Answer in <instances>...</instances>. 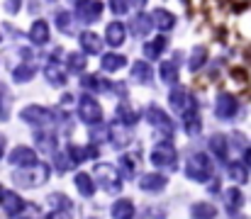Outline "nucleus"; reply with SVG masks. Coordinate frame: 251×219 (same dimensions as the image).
Wrapping results in <instances>:
<instances>
[{"mask_svg": "<svg viewBox=\"0 0 251 219\" xmlns=\"http://www.w3.org/2000/svg\"><path fill=\"white\" fill-rule=\"evenodd\" d=\"M76 15L83 20V22H95V20H100V15H102V2L100 0H85L81 5H76Z\"/></svg>", "mask_w": 251, "mask_h": 219, "instance_id": "9", "label": "nucleus"}, {"mask_svg": "<svg viewBox=\"0 0 251 219\" xmlns=\"http://www.w3.org/2000/svg\"><path fill=\"white\" fill-rule=\"evenodd\" d=\"M205 61H207V49L205 47H195L190 51V56H188V69L190 71H200L205 66Z\"/></svg>", "mask_w": 251, "mask_h": 219, "instance_id": "25", "label": "nucleus"}, {"mask_svg": "<svg viewBox=\"0 0 251 219\" xmlns=\"http://www.w3.org/2000/svg\"><path fill=\"white\" fill-rule=\"evenodd\" d=\"M74 2H76V5H81V2H85V0H74Z\"/></svg>", "mask_w": 251, "mask_h": 219, "instance_id": "48", "label": "nucleus"}, {"mask_svg": "<svg viewBox=\"0 0 251 219\" xmlns=\"http://www.w3.org/2000/svg\"><path fill=\"white\" fill-rule=\"evenodd\" d=\"M10 163L17 166V168L34 166V163H37V153H34V148H29V146H15L12 153H10Z\"/></svg>", "mask_w": 251, "mask_h": 219, "instance_id": "10", "label": "nucleus"}, {"mask_svg": "<svg viewBox=\"0 0 251 219\" xmlns=\"http://www.w3.org/2000/svg\"><path fill=\"white\" fill-rule=\"evenodd\" d=\"M83 88L93 90V93H105V90H110V83L98 75H83Z\"/></svg>", "mask_w": 251, "mask_h": 219, "instance_id": "30", "label": "nucleus"}, {"mask_svg": "<svg viewBox=\"0 0 251 219\" xmlns=\"http://www.w3.org/2000/svg\"><path fill=\"white\" fill-rule=\"evenodd\" d=\"M151 22L161 29V32H168V29H173V24H176V17L166 12V10H154V15H151Z\"/></svg>", "mask_w": 251, "mask_h": 219, "instance_id": "24", "label": "nucleus"}, {"mask_svg": "<svg viewBox=\"0 0 251 219\" xmlns=\"http://www.w3.org/2000/svg\"><path fill=\"white\" fill-rule=\"evenodd\" d=\"M76 188H78V193H81L83 197H90V195L95 193L93 175H88V173H78V175H76Z\"/></svg>", "mask_w": 251, "mask_h": 219, "instance_id": "26", "label": "nucleus"}, {"mask_svg": "<svg viewBox=\"0 0 251 219\" xmlns=\"http://www.w3.org/2000/svg\"><path fill=\"white\" fill-rule=\"evenodd\" d=\"M237 110H239V105H237V97H234V95H229V93H222V95L217 97L215 115H217L220 120H232V117L237 115Z\"/></svg>", "mask_w": 251, "mask_h": 219, "instance_id": "8", "label": "nucleus"}, {"mask_svg": "<svg viewBox=\"0 0 251 219\" xmlns=\"http://www.w3.org/2000/svg\"><path fill=\"white\" fill-rule=\"evenodd\" d=\"M129 29H132L134 37H147L151 32V15H137V17H132Z\"/></svg>", "mask_w": 251, "mask_h": 219, "instance_id": "17", "label": "nucleus"}, {"mask_svg": "<svg viewBox=\"0 0 251 219\" xmlns=\"http://www.w3.org/2000/svg\"><path fill=\"white\" fill-rule=\"evenodd\" d=\"M81 47H83V54H100L102 42L95 32H83L81 34Z\"/></svg>", "mask_w": 251, "mask_h": 219, "instance_id": "21", "label": "nucleus"}, {"mask_svg": "<svg viewBox=\"0 0 251 219\" xmlns=\"http://www.w3.org/2000/svg\"><path fill=\"white\" fill-rule=\"evenodd\" d=\"M29 39H32L34 44H47V42H49V24H47L44 20H37V22L32 24V29H29Z\"/></svg>", "mask_w": 251, "mask_h": 219, "instance_id": "19", "label": "nucleus"}, {"mask_svg": "<svg viewBox=\"0 0 251 219\" xmlns=\"http://www.w3.org/2000/svg\"><path fill=\"white\" fill-rule=\"evenodd\" d=\"M190 215H193V217H215L217 210H215L210 202H195V205L190 207Z\"/></svg>", "mask_w": 251, "mask_h": 219, "instance_id": "34", "label": "nucleus"}, {"mask_svg": "<svg viewBox=\"0 0 251 219\" xmlns=\"http://www.w3.org/2000/svg\"><path fill=\"white\" fill-rule=\"evenodd\" d=\"M44 78H47L51 85H56V88L66 83V71H64V66H61L54 56H51V59H49V64L44 66Z\"/></svg>", "mask_w": 251, "mask_h": 219, "instance_id": "12", "label": "nucleus"}, {"mask_svg": "<svg viewBox=\"0 0 251 219\" xmlns=\"http://www.w3.org/2000/svg\"><path fill=\"white\" fill-rule=\"evenodd\" d=\"M185 132L188 134H198L200 132V120L195 117V112L193 115H185Z\"/></svg>", "mask_w": 251, "mask_h": 219, "instance_id": "39", "label": "nucleus"}, {"mask_svg": "<svg viewBox=\"0 0 251 219\" xmlns=\"http://www.w3.org/2000/svg\"><path fill=\"white\" fill-rule=\"evenodd\" d=\"M49 205H51V215H59V212H71V210H74V202H71L66 195H61V193L49 195Z\"/></svg>", "mask_w": 251, "mask_h": 219, "instance_id": "20", "label": "nucleus"}, {"mask_svg": "<svg viewBox=\"0 0 251 219\" xmlns=\"http://www.w3.org/2000/svg\"><path fill=\"white\" fill-rule=\"evenodd\" d=\"M69 166H71V161H69L66 156H56V168H59V170H66Z\"/></svg>", "mask_w": 251, "mask_h": 219, "instance_id": "44", "label": "nucleus"}, {"mask_svg": "<svg viewBox=\"0 0 251 219\" xmlns=\"http://www.w3.org/2000/svg\"><path fill=\"white\" fill-rule=\"evenodd\" d=\"M56 24L64 34H71L74 32V24H71V12H59L56 15Z\"/></svg>", "mask_w": 251, "mask_h": 219, "instance_id": "37", "label": "nucleus"}, {"mask_svg": "<svg viewBox=\"0 0 251 219\" xmlns=\"http://www.w3.org/2000/svg\"><path fill=\"white\" fill-rule=\"evenodd\" d=\"M78 115H81V120L88 122V124H98L100 117H102V107L98 105V100H95L93 95H83V97L78 100Z\"/></svg>", "mask_w": 251, "mask_h": 219, "instance_id": "6", "label": "nucleus"}, {"mask_svg": "<svg viewBox=\"0 0 251 219\" xmlns=\"http://www.w3.org/2000/svg\"><path fill=\"white\" fill-rule=\"evenodd\" d=\"M34 71H37V69H34L32 64H22V66H17V69L12 71V78H15L17 83H25V80H29V78L34 75Z\"/></svg>", "mask_w": 251, "mask_h": 219, "instance_id": "36", "label": "nucleus"}, {"mask_svg": "<svg viewBox=\"0 0 251 219\" xmlns=\"http://www.w3.org/2000/svg\"><path fill=\"white\" fill-rule=\"evenodd\" d=\"M20 117H22L27 124H34V127H49V124L54 122V115H51L47 107H42V105H29V107H25V110L20 112Z\"/></svg>", "mask_w": 251, "mask_h": 219, "instance_id": "5", "label": "nucleus"}, {"mask_svg": "<svg viewBox=\"0 0 251 219\" xmlns=\"http://www.w3.org/2000/svg\"><path fill=\"white\" fill-rule=\"evenodd\" d=\"M0 197H2V190H0Z\"/></svg>", "mask_w": 251, "mask_h": 219, "instance_id": "49", "label": "nucleus"}, {"mask_svg": "<svg viewBox=\"0 0 251 219\" xmlns=\"http://www.w3.org/2000/svg\"><path fill=\"white\" fill-rule=\"evenodd\" d=\"M147 120H149V124H151L161 137H173V129H176V127H173V120L168 117L161 107L149 105V110H147Z\"/></svg>", "mask_w": 251, "mask_h": 219, "instance_id": "4", "label": "nucleus"}, {"mask_svg": "<svg viewBox=\"0 0 251 219\" xmlns=\"http://www.w3.org/2000/svg\"><path fill=\"white\" fill-rule=\"evenodd\" d=\"M132 78H134V80H139L142 85H149V83H151V78H154L151 66H149L147 61H134V64H132Z\"/></svg>", "mask_w": 251, "mask_h": 219, "instance_id": "18", "label": "nucleus"}, {"mask_svg": "<svg viewBox=\"0 0 251 219\" xmlns=\"http://www.w3.org/2000/svg\"><path fill=\"white\" fill-rule=\"evenodd\" d=\"M117 120H120L122 124H127V127H134L137 120H139V115H137L129 105H117Z\"/></svg>", "mask_w": 251, "mask_h": 219, "instance_id": "29", "label": "nucleus"}, {"mask_svg": "<svg viewBox=\"0 0 251 219\" xmlns=\"http://www.w3.org/2000/svg\"><path fill=\"white\" fill-rule=\"evenodd\" d=\"M210 148L217 158H227V137H222V134L210 137Z\"/></svg>", "mask_w": 251, "mask_h": 219, "instance_id": "32", "label": "nucleus"}, {"mask_svg": "<svg viewBox=\"0 0 251 219\" xmlns=\"http://www.w3.org/2000/svg\"><path fill=\"white\" fill-rule=\"evenodd\" d=\"M34 142L39 144L42 151H56V137L51 132H37L34 134Z\"/></svg>", "mask_w": 251, "mask_h": 219, "instance_id": "31", "label": "nucleus"}, {"mask_svg": "<svg viewBox=\"0 0 251 219\" xmlns=\"http://www.w3.org/2000/svg\"><path fill=\"white\" fill-rule=\"evenodd\" d=\"M122 66H127V59L122 54H105L102 56V69L105 71H120Z\"/></svg>", "mask_w": 251, "mask_h": 219, "instance_id": "28", "label": "nucleus"}, {"mask_svg": "<svg viewBox=\"0 0 251 219\" xmlns=\"http://www.w3.org/2000/svg\"><path fill=\"white\" fill-rule=\"evenodd\" d=\"M247 163H249V168H251V151H247Z\"/></svg>", "mask_w": 251, "mask_h": 219, "instance_id": "46", "label": "nucleus"}, {"mask_svg": "<svg viewBox=\"0 0 251 219\" xmlns=\"http://www.w3.org/2000/svg\"><path fill=\"white\" fill-rule=\"evenodd\" d=\"M117 166H120V173H122L125 178H134V173H137V163H134L132 156H122V158L117 161Z\"/></svg>", "mask_w": 251, "mask_h": 219, "instance_id": "33", "label": "nucleus"}, {"mask_svg": "<svg viewBox=\"0 0 251 219\" xmlns=\"http://www.w3.org/2000/svg\"><path fill=\"white\" fill-rule=\"evenodd\" d=\"M151 163L161 166V168H176V148L168 144V142H161L151 148Z\"/></svg>", "mask_w": 251, "mask_h": 219, "instance_id": "7", "label": "nucleus"}, {"mask_svg": "<svg viewBox=\"0 0 251 219\" xmlns=\"http://www.w3.org/2000/svg\"><path fill=\"white\" fill-rule=\"evenodd\" d=\"M166 175H159V173H154V175H142V180H139V188L144 190V193H161V190H166Z\"/></svg>", "mask_w": 251, "mask_h": 219, "instance_id": "14", "label": "nucleus"}, {"mask_svg": "<svg viewBox=\"0 0 251 219\" xmlns=\"http://www.w3.org/2000/svg\"><path fill=\"white\" fill-rule=\"evenodd\" d=\"M69 156H71V161H74V163H76V166H78V163H81V161H83V151H81V148H78V146H69Z\"/></svg>", "mask_w": 251, "mask_h": 219, "instance_id": "42", "label": "nucleus"}, {"mask_svg": "<svg viewBox=\"0 0 251 219\" xmlns=\"http://www.w3.org/2000/svg\"><path fill=\"white\" fill-rule=\"evenodd\" d=\"M227 175H229L232 183L242 185V183H247V178H249V168H247V163L232 161V163H227Z\"/></svg>", "mask_w": 251, "mask_h": 219, "instance_id": "16", "label": "nucleus"}, {"mask_svg": "<svg viewBox=\"0 0 251 219\" xmlns=\"http://www.w3.org/2000/svg\"><path fill=\"white\" fill-rule=\"evenodd\" d=\"M0 205H2V210H5L7 217H17V215L25 212V202H22V197L15 195V193H2Z\"/></svg>", "mask_w": 251, "mask_h": 219, "instance_id": "11", "label": "nucleus"}, {"mask_svg": "<svg viewBox=\"0 0 251 219\" xmlns=\"http://www.w3.org/2000/svg\"><path fill=\"white\" fill-rule=\"evenodd\" d=\"M20 5H22V0H5V10H7L10 15H15V12L20 10Z\"/></svg>", "mask_w": 251, "mask_h": 219, "instance_id": "43", "label": "nucleus"}, {"mask_svg": "<svg viewBox=\"0 0 251 219\" xmlns=\"http://www.w3.org/2000/svg\"><path fill=\"white\" fill-rule=\"evenodd\" d=\"M190 100H193V97H190L183 88H173V90H171V95H168L171 107H173V110H178V112H183V110H185V105H188Z\"/></svg>", "mask_w": 251, "mask_h": 219, "instance_id": "23", "label": "nucleus"}, {"mask_svg": "<svg viewBox=\"0 0 251 219\" xmlns=\"http://www.w3.org/2000/svg\"><path fill=\"white\" fill-rule=\"evenodd\" d=\"M164 51H166V39H164V37H156V39H151V42L144 44V56L151 59V61L159 59Z\"/></svg>", "mask_w": 251, "mask_h": 219, "instance_id": "22", "label": "nucleus"}, {"mask_svg": "<svg viewBox=\"0 0 251 219\" xmlns=\"http://www.w3.org/2000/svg\"><path fill=\"white\" fill-rule=\"evenodd\" d=\"M107 137H110L112 146H117V148L127 146V144H129V139H132V134H129V127H127V124H122V122L112 124V127L107 129Z\"/></svg>", "mask_w": 251, "mask_h": 219, "instance_id": "13", "label": "nucleus"}, {"mask_svg": "<svg viewBox=\"0 0 251 219\" xmlns=\"http://www.w3.org/2000/svg\"><path fill=\"white\" fill-rule=\"evenodd\" d=\"M134 215V205H132V200H117L115 205H112V217L117 219H127Z\"/></svg>", "mask_w": 251, "mask_h": 219, "instance_id": "27", "label": "nucleus"}, {"mask_svg": "<svg viewBox=\"0 0 251 219\" xmlns=\"http://www.w3.org/2000/svg\"><path fill=\"white\" fill-rule=\"evenodd\" d=\"M125 34H127V29H125L122 22H110L107 29H105V39H107L110 47H120L125 42Z\"/></svg>", "mask_w": 251, "mask_h": 219, "instance_id": "15", "label": "nucleus"}, {"mask_svg": "<svg viewBox=\"0 0 251 219\" xmlns=\"http://www.w3.org/2000/svg\"><path fill=\"white\" fill-rule=\"evenodd\" d=\"M185 175H188L190 180H195V183H205V180H210V175H212L210 156H205V153H193V156L188 158Z\"/></svg>", "mask_w": 251, "mask_h": 219, "instance_id": "3", "label": "nucleus"}, {"mask_svg": "<svg viewBox=\"0 0 251 219\" xmlns=\"http://www.w3.org/2000/svg\"><path fill=\"white\" fill-rule=\"evenodd\" d=\"M110 10L115 15H125L129 10V0H110Z\"/></svg>", "mask_w": 251, "mask_h": 219, "instance_id": "41", "label": "nucleus"}, {"mask_svg": "<svg viewBox=\"0 0 251 219\" xmlns=\"http://www.w3.org/2000/svg\"><path fill=\"white\" fill-rule=\"evenodd\" d=\"M2 142H5V139L0 137V156H2V148H5V144H2Z\"/></svg>", "mask_w": 251, "mask_h": 219, "instance_id": "47", "label": "nucleus"}, {"mask_svg": "<svg viewBox=\"0 0 251 219\" xmlns=\"http://www.w3.org/2000/svg\"><path fill=\"white\" fill-rule=\"evenodd\" d=\"M129 2H132V5H134V7H142V5H144V2H147V0H129Z\"/></svg>", "mask_w": 251, "mask_h": 219, "instance_id": "45", "label": "nucleus"}, {"mask_svg": "<svg viewBox=\"0 0 251 219\" xmlns=\"http://www.w3.org/2000/svg\"><path fill=\"white\" fill-rule=\"evenodd\" d=\"M242 202H244L242 193H239L237 188H232V190L227 193V205H232V210H237V207H242Z\"/></svg>", "mask_w": 251, "mask_h": 219, "instance_id": "40", "label": "nucleus"}, {"mask_svg": "<svg viewBox=\"0 0 251 219\" xmlns=\"http://www.w3.org/2000/svg\"><path fill=\"white\" fill-rule=\"evenodd\" d=\"M49 178V166L47 163H34V166H25V170H17L12 175V180L22 188H34V185H42L47 183Z\"/></svg>", "mask_w": 251, "mask_h": 219, "instance_id": "1", "label": "nucleus"}, {"mask_svg": "<svg viewBox=\"0 0 251 219\" xmlns=\"http://www.w3.org/2000/svg\"><path fill=\"white\" fill-rule=\"evenodd\" d=\"M83 69H85V56L83 54H71V56H69V71L81 73Z\"/></svg>", "mask_w": 251, "mask_h": 219, "instance_id": "38", "label": "nucleus"}, {"mask_svg": "<svg viewBox=\"0 0 251 219\" xmlns=\"http://www.w3.org/2000/svg\"><path fill=\"white\" fill-rule=\"evenodd\" d=\"M93 180L100 183V188L107 190V193H120L122 190V178H120L117 168H112V163H98L93 168Z\"/></svg>", "mask_w": 251, "mask_h": 219, "instance_id": "2", "label": "nucleus"}, {"mask_svg": "<svg viewBox=\"0 0 251 219\" xmlns=\"http://www.w3.org/2000/svg\"><path fill=\"white\" fill-rule=\"evenodd\" d=\"M161 78H164V83H171V85H176V83H178V66H176L173 61H166V64H161Z\"/></svg>", "mask_w": 251, "mask_h": 219, "instance_id": "35", "label": "nucleus"}]
</instances>
